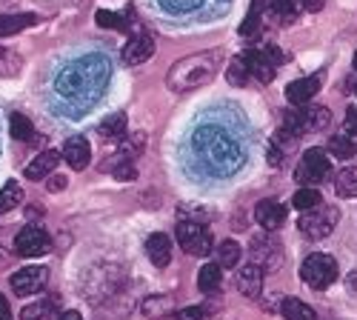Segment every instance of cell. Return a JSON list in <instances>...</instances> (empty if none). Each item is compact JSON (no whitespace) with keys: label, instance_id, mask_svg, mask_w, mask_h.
<instances>
[{"label":"cell","instance_id":"1","mask_svg":"<svg viewBox=\"0 0 357 320\" xmlns=\"http://www.w3.org/2000/svg\"><path fill=\"white\" fill-rule=\"evenodd\" d=\"M109 83V61L103 54H86L80 61L63 66L54 77V95L69 109H89Z\"/></svg>","mask_w":357,"mask_h":320},{"label":"cell","instance_id":"2","mask_svg":"<svg viewBox=\"0 0 357 320\" xmlns=\"http://www.w3.org/2000/svg\"><path fill=\"white\" fill-rule=\"evenodd\" d=\"M218 69H220V52H197V54L183 57V61H177L169 69L166 86L172 92H192L206 83H212Z\"/></svg>","mask_w":357,"mask_h":320},{"label":"cell","instance_id":"3","mask_svg":"<svg viewBox=\"0 0 357 320\" xmlns=\"http://www.w3.org/2000/svg\"><path fill=\"white\" fill-rule=\"evenodd\" d=\"M195 149L200 152L203 166L212 174H231L237 166H241V146H237V140L223 135L215 126L200 129V135L195 140Z\"/></svg>","mask_w":357,"mask_h":320},{"label":"cell","instance_id":"4","mask_svg":"<svg viewBox=\"0 0 357 320\" xmlns=\"http://www.w3.org/2000/svg\"><path fill=\"white\" fill-rule=\"evenodd\" d=\"M337 275H340L337 260L332 254H323V252L309 254L303 264H301V277L312 289H329L337 280Z\"/></svg>","mask_w":357,"mask_h":320},{"label":"cell","instance_id":"5","mask_svg":"<svg viewBox=\"0 0 357 320\" xmlns=\"http://www.w3.org/2000/svg\"><path fill=\"white\" fill-rule=\"evenodd\" d=\"M337 218H340V212L335 206H323V203H320L317 209H309V212L301 215V220H297V229H301L303 235L312 238V241H323V238L332 235Z\"/></svg>","mask_w":357,"mask_h":320},{"label":"cell","instance_id":"6","mask_svg":"<svg viewBox=\"0 0 357 320\" xmlns=\"http://www.w3.org/2000/svg\"><path fill=\"white\" fill-rule=\"evenodd\" d=\"M332 121V114L326 106H306V109H291L286 112V129H291L297 137L309 135V132H320Z\"/></svg>","mask_w":357,"mask_h":320},{"label":"cell","instance_id":"7","mask_svg":"<svg viewBox=\"0 0 357 320\" xmlns=\"http://www.w3.org/2000/svg\"><path fill=\"white\" fill-rule=\"evenodd\" d=\"M177 243H181L186 254L206 257V254H212V231L197 220H183L177 226Z\"/></svg>","mask_w":357,"mask_h":320},{"label":"cell","instance_id":"8","mask_svg":"<svg viewBox=\"0 0 357 320\" xmlns=\"http://www.w3.org/2000/svg\"><path fill=\"white\" fill-rule=\"evenodd\" d=\"M329 169H332V163H329V158H326L323 149H306L301 163H297V169H294V181L303 183V186H314L329 174Z\"/></svg>","mask_w":357,"mask_h":320},{"label":"cell","instance_id":"9","mask_svg":"<svg viewBox=\"0 0 357 320\" xmlns=\"http://www.w3.org/2000/svg\"><path fill=\"white\" fill-rule=\"evenodd\" d=\"M52 249V238L46 235V229L40 226H26L20 229V235L15 238V252L20 257H40Z\"/></svg>","mask_w":357,"mask_h":320},{"label":"cell","instance_id":"10","mask_svg":"<svg viewBox=\"0 0 357 320\" xmlns=\"http://www.w3.org/2000/svg\"><path fill=\"white\" fill-rule=\"evenodd\" d=\"M12 289H15V295H38L40 289L49 283V269L46 266H26L20 272L12 275Z\"/></svg>","mask_w":357,"mask_h":320},{"label":"cell","instance_id":"11","mask_svg":"<svg viewBox=\"0 0 357 320\" xmlns=\"http://www.w3.org/2000/svg\"><path fill=\"white\" fill-rule=\"evenodd\" d=\"M252 254H255V264H257V266L266 260V272L275 269V266L280 264V243H278V238L272 235V231L263 229V235H257V238L252 241Z\"/></svg>","mask_w":357,"mask_h":320},{"label":"cell","instance_id":"12","mask_svg":"<svg viewBox=\"0 0 357 320\" xmlns=\"http://www.w3.org/2000/svg\"><path fill=\"white\" fill-rule=\"evenodd\" d=\"M152 54H155V40L149 38V35H143V32H137L135 38H129V43H126L123 52H121L123 63H129V66H140V63H146Z\"/></svg>","mask_w":357,"mask_h":320},{"label":"cell","instance_id":"13","mask_svg":"<svg viewBox=\"0 0 357 320\" xmlns=\"http://www.w3.org/2000/svg\"><path fill=\"white\" fill-rule=\"evenodd\" d=\"M320 92V75L314 77H301V80H294L286 86V100L291 106H306L312 103V98Z\"/></svg>","mask_w":357,"mask_h":320},{"label":"cell","instance_id":"14","mask_svg":"<svg viewBox=\"0 0 357 320\" xmlns=\"http://www.w3.org/2000/svg\"><path fill=\"white\" fill-rule=\"evenodd\" d=\"M255 220H257L260 229L275 231V229L283 226V220H286V209L280 206L278 200H260L257 206H255Z\"/></svg>","mask_w":357,"mask_h":320},{"label":"cell","instance_id":"15","mask_svg":"<svg viewBox=\"0 0 357 320\" xmlns=\"http://www.w3.org/2000/svg\"><path fill=\"white\" fill-rule=\"evenodd\" d=\"M63 160L75 169V172H83L92 160V146H89V140L83 137H69L66 146H63Z\"/></svg>","mask_w":357,"mask_h":320},{"label":"cell","instance_id":"16","mask_svg":"<svg viewBox=\"0 0 357 320\" xmlns=\"http://www.w3.org/2000/svg\"><path fill=\"white\" fill-rule=\"evenodd\" d=\"M297 15H301V0H269V6H266L263 20L269 17L272 23L286 26V23H294Z\"/></svg>","mask_w":357,"mask_h":320},{"label":"cell","instance_id":"17","mask_svg":"<svg viewBox=\"0 0 357 320\" xmlns=\"http://www.w3.org/2000/svg\"><path fill=\"white\" fill-rule=\"evenodd\" d=\"M243 61H246V66H249V72L260 80V83H272L275 80V75H278V66L266 57L260 49H249L246 54H243Z\"/></svg>","mask_w":357,"mask_h":320},{"label":"cell","instance_id":"18","mask_svg":"<svg viewBox=\"0 0 357 320\" xmlns=\"http://www.w3.org/2000/svg\"><path fill=\"white\" fill-rule=\"evenodd\" d=\"M237 289L246 295V298H260L263 292V266L249 264L237 272Z\"/></svg>","mask_w":357,"mask_h":320},{"label":"cell","instance_id":"19","mask_svg":"<svg viewBox=\"0 0 357 320\" xmlns=\"http://www.w3.org/2000/svg\"><path fill=\"white\" fill-rule=\"evenodd\" d=\"M57 163H61V152H54V149H46L40 152L32 163L26 166V178L29 181H40V178H49V174L57 169Z\"/></svg>","mask_w":357,"mask_h":320},{"label":"cell","instance_id":"20","mask_svg":"<svg viewBox=\"0 0 357 320\" xmlns=\"http://www.w3.org/2000/svg\"><path fill=\"white\" fill-rule=\"evenodd\" d=\"M146 254H149V260H152L155 266H169L172 264V241H169V235H163V231H158V235H152L146 241Z\"/></svg>","mask_w":357,"mask_h":320},{"label":"cell","instance_id":"21","mask_svg":"<svg viewBox=\"0 0 357 320\" xmlns=\"http://www.w3.org/2000/svg\"><path fill=\"white\" fill-rule=\"evenodd\" d=\"M223 269L218 264H206L200 272H197V289L203 295H218L223 289Z\"/></svg>","mask_w":357,"mask_h":320},{"label":"cell","instance_id":"22","mask_svg":"<svg viewBox=\"0 0 357 320\" xmlns=\"http://www.w3.org/2000/svg\"><path fill=\"white\" fill-rule=\"evenodd\" d=\"M35 23H38V15H29V12H23V15H0V38H12V35L23 32V29L35 26Z\"/></svg>","mask_w":357,"mask_h":320},{"label":"cell","instance_id":"23","mask_svg":"<svg viewBox=\"0 0 357 320\" xmlns=\"http://www.w3.org/2000/svg\"><path fill=\"white\" fill-rule=\"evenodd\" d=\"M335 195L337 197H357V169L346 166L335 174Z\"/></svg>","mask_w":357,"mask_h":320},{"label":"cell","instance_id":"24","mask_svg":"<svg viewBox=\"0 0 357 320\" xmlns=\"http://www.w3.org/2000/svg\"><path fill=\"white\" fill-rule=\"evenodd\" d=\"M280 312H283V317H286V320H317L314 309H312V306H306L303 300H297V298H283Z\"/></svg>","mask_w":357,"mask_h":320},{"label":"cell","instance_id":"25","mask_svg":"<svg viewBox=\"0 0 357 320\" xmlns=\"http://www.w3.org/2000/svg\"><path fill=\"white\" fill-rule=\"evenodd\" d=\"M98 129H100L103 140H123L126 137V114H121V112L109 114V118Z\"/></svg>","mask_w":357,"mask_h":320},{"label":"cell","instance_id":"26","mask_svg":"<svg viewBox=\"0 0 357 320\" xmlns=\"http://www.w3.org/2000/svg\"><path fill=\"white\" fill-rule=\"evenodd\" d=\"M323 203V195L314 189V186H303V189H297L294 197H291V206L297 212H309V209H317Z\"/></svg>","mask_w":357,"mask_h":320},{"label":"cell","instance_id":"27","mask_svg":"<svg viewBox=\"0 0 357 320\" xmlns=\"http://www.w3.org/2000/svg\"><path fill=\"white\" fill-rule=\"evenodd\" d=\"M9 132H12V137L20 140V143L35 140V123L29 121L26 114H20V112H15L12 118H9Z\"/></svg>","mask_w":357,"mask_h":320},{"label":"cell","instance_id":"28","mask_svg":"<svg viewBox=\"0 0 357 320\" xmlns=\"http://www.w3.org/2000/svg\"><path fill=\"white\" fill-rule=\"evenodd\" d=\"M241 246H237L234 241H223L218 249H215V264L220 266V269H231V266H237V264H241Z\"/></svg>","mask_w":357,"mask_h":320},{"label":"cell","instance_id":"29","mask_svg":"<svg viewBox=\"0 0 357 320\" xmlns=\"http://www.w3.org/2000/svg\"><path fill=\"white\" fill-rule=\"evenodd\" d=\"M326 149H329V155H335L337 160H349V158L357 152V146H354V137H349L346 132H343V135L329 137V143H326Z\"/></svg>","mask_w":357,"mask_h":320},{"label":"cell","instance_id":"30","mask_svg":"<svg viewBox=\"0 0 357 320\" xmlns=\"http://www.w3.org/2000/svg\"><path fill=\"white\" fill-rule=\"evenodd\" d=\"M143 314H146V317H166V314H174V300L166 298V295L146 298V300H143Z\"/></svg>","mask_w":357,"mask_h":320},{"label":"cell","instance_id":"31","mask_svg":"<svg viewBox=\"0 0 357 320\" xmlns=\"http://www.w3.org/2000/svg\"><path fill=\"white\" fill-rule=\"evenodd\" d=\"M206 3H209V0H160L163 12H169V15H192V12L203 9ZM223 3H229V0H223Z\"/></svg>","mask_w":357,"mask_h":320},{"label":"cell","instance_id":"32","mask_svg":"<svg viewBox=\"0 0 357 320\" xmlns=\"http://www.w3.org/2000/svg\"><path fill=\"white\" fill-rule=\"evenodd\" d=\"M20 203H23V189L15 181H9L3 189H0V215L12 212L15 206H20Z\"/></svg>","mask_w":357,"mask_h":320},{"label":"cell","instance_id":"33","mask_svg":"<svg viewBox=\"0 0 357 320\" xmlns=\"http://www.w3.org/2000/svg\"><path fill=\"white\" fill-rule=\"evenodd\" d=\"M269 143H272V146H275L283 158H289V155L297 149V135H294L291 129H286V126H283V129H278V132H275V137H272Z\"/></svg>","mask_w":357,"mask_h":320},{"label":"cell","instance_id":"34","mask_svg":"<svg viewBox=\"0 0 357 320\" xmlns=\"http://www.w3.org/2000/svg\"><path fill=\"white\" fill-rule=\"evenodd\" d=\"M249 75H252V72H249V66H246L243 57H231L229 69H226V80H229L231 86H246Z\"/></svg>","mask_w":357,"mask_h":320},{"label":"cell","instance_id":"35","mask_svg":"<svg viewBox=\"0 0 357 320\" xmlns=\"http://www.w3.org/2000/svg\"><path fill=\"white\" fill-rule=\"evenodd\" d=\"M23 66V57L0 46V77H15Z\"/></svg>","mask_w":357,"mask_h":320},{"label":"cell","instance_id":"36","mask_svg":"<svg viewBox=\"0 0 357 320\" xmlns=\"http://www.w3.org/2000/svg\"><path fill=\"white\" fill-rule=\"evenodd\" d=\"M52 309H54V300H40V303H32L20 312V320H52Z\"/></svg>","mask_w":357,"mask_h":320},{"label":"cell","instance_id":"37","mask_svg":"<svg viewBox=\"0 0 357 320\" xmlns=\"http://www.w3.org/2000/svg\"><path fill=\"white\" fill-rule=\"evenodd\" d=\"M260 20H263V15H260V0H255V6H252V12H249V17H246L243 26H241V35H246V38L257 35ZM263 23H266V20H263Z\"/></svg>","mask_w":357,"mask_h":320},{"label":"cell","instance_id":"38","mask_svg":"<svg viewBox=\"0 0 357 320\" xmlns=\"http://www.w3.org/2000/svg\"><path fill=\"white\" fill-rule=\"evenodd\" d=\"M95 20H98V26H103V29H117V32H126V26H123V20L117 17L114 12H98L95 15Z\"/></svg>","mask_w":357,"mask_h":320},{"label":"cell","instance_id":"39","mask_svg":"<svg viewBox=\"0 0 357 320\" xmlns=\"http://www.w3.org/2000/svg\"><path fill=\"white\" fill-rule=\"evenodd\" d=\"M112 172H114V178H117V181H135V178H137V169L132 166V160L117 163Z\"/></svg>","mask_w":357,"mask_h":320},{"label":"cell","instance_id":"40","mask_svg":"<svg viewBox=\"0 0 357 320\" xmlns=\"http://www.w3.org/2000/svg\"><path fill=\"white\" fill-rule=\"evenodd\" d=\"M260 52H263L266 57H269V61H272L275 66H283V63H286V54H283V52H280V49H278L275 43H266V46H263Z\"/></svg>","mask_w":357,"mask_h":320},{"label":"cell","instance_id":"41","mask_svg":"<svg viewBox=\"0 0 357 320\" xmlns=\"http://www.w3.org/2000/svg\"><path fill=\"white\" fill-rule=\"evenodd\" d=\"M206 314H209V312H206L203 306H189V309L177 312V320H203Z\"/></svg>","mask_w":357,"mask_h":320},{"label":"cell","instance_id":"42","mask_svg":"<svg viewBox=\"0 0 357 320\" xmlns=\"http://www.w3.org/2000/svg\"><path fill=\"white\" fill-rule=\"evenodd\" d=\"M343 132L349 137H357V106H349L346 112V123H343Z\"/></svg>","mask_w":357,"mask_h":320},{"label":"cell","instance_id":"43","mask_svg":"<svg viewBox=\"0 0 357 320\" xmlns=\"http://www.w3.org/2000/svg\"><path fill=\"white\" fill-rule=\"evenodd\" d=\"M66 178H63V174H49V183H46V189L49 192H63L66 189Z\"/></svg>","mask_w":357,"mask_h":320},{"label":"cell","instance_id":"44","mask_svg":"<svg viewBox=\"0 0 357 320\" xmlns=\"http://www.w3.org/2000/svg\"><path fill=\"white\" fill-rule=\"evenodd\" d=\"M306 12H320L323 6H326V0H303V3H301Z\"/></svg>","mask_w":357,"mask_h":320},{"label":"cell","instance_id":"45","mask_svg":"<svg viewBox=\"0 0 357 320\" xmlns=\"http://www.w3.org/2000/svg\"><path fill=\"white\" fill-rule=\"evenodd\" d=\"M0 320H12V309H9V300L0 295Z\"/></svg>","mask_w":357,"mask_h":320},{"label":"cell","instance_id":"46","mask_svg":"<svg viewBox=\"0 0 357 320\" xmlns=\"http://www.w3.org/2000/svg\"><path fill=\"white\" fill-rule=\"evenodd\" d=\"M54 320H83V317H80L77 312H72V309H69V312H61V314H57Z\"/></svg>","mask_w":357,"mask_h":320},{"label":"cell","instance_id":"47","mask_svg":"<svg viewBox=\"0 0 357 320\" xmlns=\"http://www.w3.org/2000/svg\"><path fill=\"white\" fill-rule=\"evenodd\" d=\"M351 63H354V69H357V52H354V57H351Z\"/></svg>","mask_w":357,"mask_h":320},{"label":"cell","instance_id":"48","mask_svg":"<svg viewBox=\"0 0 357 320\" xmlns=\"http://www.w3.org/2000/svg\"><path fill=\"white\" fill-rule=\"evenodd\" d=\"M354 92H357V89H354Z\"/></svg>","mask_w":357,"mask_h":320}]
</instances>
